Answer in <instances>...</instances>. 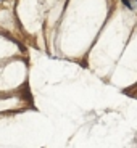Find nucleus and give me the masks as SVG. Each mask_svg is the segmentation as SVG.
<instances>
[]
</instances>
